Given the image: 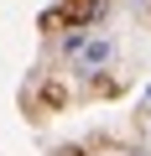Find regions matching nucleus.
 <instances>
[{"label": "nucleus", "mask_w": 151, "mask_h": 156, "mask_svg": "<svg viewBox=\"0 0 151 156\" xmlns=\"http://www.w3.org/2000/svg\"><path fill=\"white\" fill-rule=\"evenodd\" d=\"M110 57H115V42H110V37H94V42H84V52H78V62H84L89 73H94V68H104Z\"/></svg>", "instance_id": "nucleus-1"}]
</instances>
